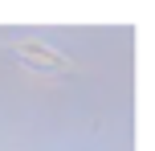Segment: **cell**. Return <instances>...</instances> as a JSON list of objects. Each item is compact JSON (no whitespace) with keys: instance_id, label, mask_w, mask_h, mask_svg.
Segmentation results:
<instances>
[{"instance_id":"obj_1","label":"cell","mask_w":155,"mask_h":151,"mask_svg":"<svg viewBox=\"0 0 155 151\" xmlns=\"http://www.w3.org/2000/svg\"><path fill=\"white\" fill-rule=\"evenodd\" d=\"M16 57H21L25 65H33V70H41V74H65L70 70V61H65L61 53H53V49H45V45H16Z\"/></svg>"}]
</instances>
